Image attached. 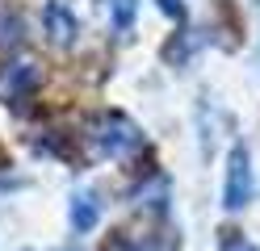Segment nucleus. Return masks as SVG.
I'll return each instance as SVG.
<instances>
[{"label":"nucleus","mask_w":260,"mask_h":251,"mask_svg":"<svg viewBox=\"0 0 260 251\" xmlns=\"http://www.w3.org/2000/svg\"><path fill=\"white\" fill-rule=\"evenodd\" d=\"M13 42H21V21L17 13H5L0 17V46H13Z\"/></svg>","instance_id":"39448f33"},{"label":"nucleus","mask_w":260,"mask_h":251,"mask_svg":"<svg viewBox=\"0 0 260 251\" xmlns=\"http://www.w3.org/2000/svg\"><path fill=\"white\" fill-rule=\"evenodd\" d=\"M135 9H139V0H113V25L130 29L135 25Z\"/></svg>","instance_id":"423d86ee"},{"label":"nucleus","mask_w":260,"mask_h":251,"mask_svg":"<svg viewBox=\"0 0 260 251\" xmlns=\"http://www.w3.org/2000/svg\"><path fill=\"white\" fill-rule=\"evenodd\" d=\"M96 218H101V201H96V193H76L72 197V226L76 230H92Z\"/></svg>","instance_id":"20e7f679"},{"label":"nucleus","mask_w":260,"mask_h":251,"mask_svg":"<svg viewBox=\"0 0 260 251\" xmlns=\"http://www.w3.org/2000/svg\"><path fill=\"white\" fill-rule=\"evenodd\" d=\"M105 251H143V247H139V243H130L126 234H113V239L105 243Z\"/></svg>","instance_id":"0eeeda50"},{"label":"nucleus","mask_w":260,"mask_h":251,"mask_svg":"<svg viewBox=\"0 0 260 251\" xmlns=\"http://www.w3.org/2000/svg\"><path fill=\"white\" fill-rule=\"evenodd\" d=\"M96 142H101L105 155H126V151H135L143 138H139V130L130 126L122 113H105V117H101V134H96Z\"/></svg>","instance_id":"f03ea898"},{"label":"nucleus","mask_w":260,"mask_h":251,"mask_svg":"<svg viewBox=\"0 0 260 251\" xmlns=\"http://www.w3.org/2000/svg\"><path fill=\"white\" fill-rule=\"evenodd\" d=\"M235 251H256V247H235Z\"/></svg>","instance_id":"6e6552de"},{"label":"nucleus","mask_w":260,"mask_h":251,"mask_svg":"<svg viewBox=\"0 0 260 251\" xmlns=\"http://www.w3.org/2000/svg\"><path fill=\"white\" fill-rule=\"evenodd\" d=\"M46 29H51V38L59 42V46H72L76 42V33H80V25H76V17H72V9L63 5V0H51L46 5Z\"/></svg>","instance_id":"7ed1b4c3"},{"label":"nucleus","mask_w":260,"mask_h":251,"mask_svg":"<svg viewBox=\"0 0 260 251\" xmlns=\"http://www.w3.org/2000/svg\"><path fill=\"white\" fill-rule=\"evenodd\" d=\"M248 201H252V159H248V147H231V155H226V180H222V205L243 209Z\"/></svg>","instance_id":"f257e3e1"}]
</instances>
